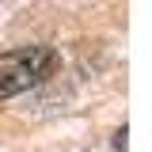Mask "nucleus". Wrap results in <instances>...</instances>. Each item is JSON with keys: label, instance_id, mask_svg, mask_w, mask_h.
Listing matches in <instances>:
<instances>
[{"label": "nucleus", "instance_id": "1", "mask_svg": "<svg viewBox=\"0 0 152 152\" xmlns=\"http://www.w3.org/2000/svg\"><path fill=\"white\" fill-rule=\"evenodd\" d=\"M53 65H57V53L50 46H23V50L0 53V103L42 84L53 72Z\"/></svg>", "mask_w": 152, "mask_h": 152}]
</instances>
